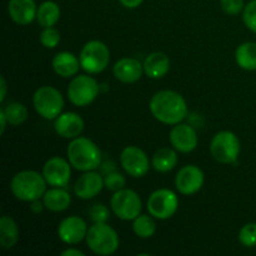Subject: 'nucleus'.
<instances>
[{"label":"nucleus","instance_id":"obj_1","mask_svg":"<svg viewBox=\"0 0 256 256\" xmlns=\"http://www.w3.org/2000/svg\"><path fill=\"white\" fill-rule=\"evenodd\" d=\"M152 116L166 125H176L188 115V105L184 98L174 90H162L150 100Z\"/></svg>","mask_w":256,"mask_h":256},{"label":"nucleus","instance_id":"obj_2","mask_svg":"<svg viewBox=\"0 0 256 256\" xmlns=\"http://www.w3.org/2000/svg\"><path fill=\"white\" fill-rule=\"evenodd\" d=\"M68 159L72 166L79 172H92L102 162V152L94 142L88 138H75L68 145Z\"/></svg>","mask_w":256,"mask_h":256},{"label":"nucleus","instance_id":"obj_3","mask_svg":"<svg viewBox=\"0 0 256 256\" xmlns=\"http://www.w3.org/2000/svg\"><path fill=\"white\" fill-rule=\"evenodd\" d=\"M46 184L44 175H40L34 170H24L14 175L10 182V189L18 200L32 202L44 196Z\"/></svg>","mask_w":256,"mask_h":256},{"label":"nucleus","instance_id":"obj_4","mask_svg":"<svg viewBox=\"0 0 256 256\" xmlns=\"http://www.w3.org/2000/svg\"><path fill=\"white\" fill-rule=\"evenodd\" d=\"M85 240L88 248L98 255H112L119 248V236L106 222H94L88 230Z\"/></svg>","mask_w":256,"mask_h":256},{"label":"nucleus","instance_id":"obj_5","mask_svg":"<svg viewBox=\"0 0 256 256\" xmlns=\"http://www.w3.org/2000/svg\"><path fill=\"white\" fill-rule=\"evenodd\" d=\"M32 104L35 110L44 119H56L64 108V99L62 92L52 86H42L34 92Z\"/></svg>","mask_w":256,"mask_h":256},{"label":"nucleus","instance_id":"obj_6","mask_svg":"<svg viewBox=\"0 0 256 256\" xmlns=\"http://www.w3.org/2000/svg\"><path fill=\"white\" fill-rule=\"evenodd\" d=\"M110 62V52L100 40H92L82 46L80 52L82 69L89 74H99L104 72Z\"/></svg>","mask_w":256,"mask_h":256},{"label":"nucleus","instance_id":"obj_7","mask_svg":"<svg viewBox=\"0 0 256 256\" xmlns=\"http://www.w3.org/2000/svg\"><path fill=\"white\" fill-rule=\"evenodd\" d=\"M100 86L94 78L78 75L68 86V98L75 106H88L96 99Z\"/></svg>","mask_w":256,"mask_h":256},{"label":"nucleus","instance_id":"obj_8","mask_svg":"<svg viewBox=\"0 0 256 256\" xmlns=\"http://www.w3.org/2000/svg\"><path fill=\"white\" fill-rule=\"evenodd\" d=\"M112 210L119 219L130 222L140 215L142 209V199L139 195L130 189H122L114 192L110 200Z\"/></svg>","mask_w":256,"mask_h":256},{"label":"nucleus","instance_id":"obj_9","mask_svg":"<svg viewBox=\"0 0 256 256\" xmlns=\"http://www.w3.org/2000/svg\"><path fill=\"white\" fill-rule=\"evenodd\" d=\"M210 152L214 159L222 164H232L240 154V140L234 132H220L212 138Z\"/></svg>","mask_w":256,"mask_h":256},{"label":"nucleus","instance_id":"obj_10","mask_svg":"<svg viewBox=\"0 0 256 256\" xmlns=\"http://www.w3.org/2000/svg\"><path fill=\"white\" fill-rule=\"evenodd\" d=\"M148 212L156 219H170L179 208L176 194L169 189L155 190L148 199Z\"/></svg>","mask_w":256,"mask_h":256},{"label":"nucleus","instance_id":"obj_11","mask_svg":"<svg viewBox=\"0 0 256 256\" xmlns=\"http://www.w3.org/2000/svg\"><path fill=\"white\" fill-rule=\"evenodd\" d=\"M122 169L132 178H142L149 172L150 162L148 155L138 146H126L120 154Z\"/></svg>","mask_w":256,"mask_h":256},{"label":"nucleus","instance_id":"obj_12","mask_svg":"<svg viewBox=\"0 0 256 256\" xmlns=\"http://www.w3.org/2000/svg\"><path fill=\"white\" fill-rule=\"evenodd\" d=\"M70 162L60 156H54L48 160L42 166V175L50 186L65 188L72 178Z\"/></svg>","mask_w":256,"mask_h":256},{"label":"nucleus","instance_id":"obj_13","mask_svg":"<svg viewBox=\"0 0 256 256\" xmlns=\"http://www.w3.org/2000/svg\"><path fill=\"white\" fill-rule=\"evenodd\" d=\"M204 172L196 165H185L175 178V186L182 195L196 194L204 185Z\"/></svg>","mask_w":256,"mask_h":256},{"label":"nucleus","instance_id":"obj_14","mask_svg":"<svg viewBox=\"0 0 256 256\" xmlns=\"http://www.w3.org/2000/svg\"><path fill=\"white\" fill-rule=\"evenodd\" d=\"M88 225L82 218L69 216L62 220L58 228V236L62 242L69 245L79 244L86 238Z\"/></svg>","mask_w":256,"mask_h":256},{"label":"nucleus","instance_id":"obj_15","mask_svg":"<svg viewBox=\"0 0 256 256\" xmlns=\"http://www.w3.org/2000/svg\"><path fill=\"white\" fill-rule=\"evenodd\" d=\"M169 139L175 150L180 152H192L198 146V134L192 126L188 124L175 125L169 134Z\"/></svg>","mask_w":256,"mask_h":256},{"label":"nucleus","instance_id":"obj_16","mask_svg":"<svg viewBox=\"0 0 256 256\" xmlns=\"http://www.w3.org/2000/svg\"><path fill=\"white\" fill-rule=\"evenodd\" d=\"M105 186L104 179L99 172H85L74 185V192L79 199L89 200L100 194L102 188Z\"/></svg>","mask_w":256,"mask_h":256},{"label":"nucleus","instance_id":"obj_17","mask_svg":"<svg viewBox=\"0 0 256 256\" xmlns=\"http://www.w3.org/2000/svg\"><path fill=\"white\" fill-rule=\"evenodd\" d=\"M54 129L65 139H75L84 130V120L76 112H64L55 119Z\"/></svg>","mask_w":256,"mask_h":256},{"label":"nucleus","instance_id":"obj_18","mask_svg":"<svg viewBox=\"0 0 256 256\" xmlns=\"http://www.w3.org/2000/svg\"><path fill=\"white\" fill-rule=\"evenodd\" d=\"M112 72L119 82L132 84L140 80L144 72V66L139 60L134 58H122L119 62H115Z\"/></svg>","mask_w":256,"mask_h":256},{"label":"nucleus","instance_id":"obj_19","mask_svg":"<svg viewBox=\"0 0 256 256\" xmlns=\"http://www.w3.org/2000/svg\"><path fill=\"white\" fill-rule=\"evenodd\" d=\"M8 12L12 22L19 25H28L36 18L38 8L34 0H9Z\"/></svg>","mask_w":256,"mask_h":256},{"label":"nucleus","instance_id":"obj_20","mask_svg":"<svg viewBox=\"0 0 256 256\" xmlns=\"http://www.w3.org/2000/svg\"><path fill=\"white\" fill-rule=\"evenodd\" d=\"M142 66H144V72L146 76L152 79H162L169 72L170 59L164 52H155L145 58Z\"/></svg>","mask_w":256,"mask_h":256},{"label":"nucleus","instance_id":"obj_21","mask_svg":"<svg viewBox=\"0 0 256 256\" xmlns=\"http://www.w3.org/2000/svg\"><path fill=\"white\" fill-rule=\"evenodd\" d=\"M52 65L54 72L62 78L74 76L82 68L80 59H78L74 54L69 52H58L52 59Z\"/></svg>","mask_w":256,"mask_h":256},{"label":"nucleus","instance_id":"obj_22","mask_svg":"<svg viewBox=\"0 0 256 256\" xmlns=\"http://www.w3.org/2000/svg\"><path fill=\"white\" fill-rule=\"evenodd\" d=\"M42 202L45 208L50 212H60L66 210L72 204V198L70 194L64 188H52V189L45 192L42 196Z\"/></svg>","mask_w":256,"mask_h":256},{"label":"nucleus","instance_id":"obj_23","mask_svg":"<svg viewBox=\"0 0 256 256\" xmlns=\"http://www.w3.org/2000/svg\"><path fill=\"white\" fill-rule=\"evenodd\" d=\"M19 242V229L12 216H2L0 219V244L4 249H12Z\"/></svg>","mask_w":256,"mask_h":256},{"label":"nucleus","instance_id":"obj_24","mask_svg":"<svg viewBox=\"0 0 256 256\" xmlns=\"http://www.w3.org/2000/svg\"><path fill=\"white\" fill-rule=\"evenodd\" d=\"M60 19V8L54 2H44L38 8L36 20L42 28H52L59 22Z\"/></svg>","mask_w":256,"mask_h":256},{"label":"nucleus","instance_id":"obj_25","mask_svg":"<svg viewBox=\"0 0 256 256\" xmlns=\"http://www.w3.org/2000/svg\"><path fill=\"white\" fill-rule=\"evenodd\" d=\"M152 168L159 172H169L176 166L178 155L170 148H162L152 156Z\"/></svg>","mask_w":256,"mask_h":256},{"label":"nucleus","instance_id":"obj_26","mask_svg":"<svg viewBox=\"0 0 256 256\" xmlns=\"http://www.w3.org/2000/svg\"><path fill=\"white\" fill-rule=\"evenodd\" d=\"M235 60L242 69L249 72L256 70V42H244L238 46Z\"/></svg>","mask_w":256,"mask_h":256},{"label":"nucleus","instance_id":"obj_27","mask_svg":"<svg viewBox=\"0 0 256 256\" xmlns=\"http://www.w3.org/2000/svg\"><path fill=\"white\" fill-rule=\"evenodd\" d=\"M132 232L135 235L142 239H149L155 234L156 225L154 220L149 215H139L135 220H132Z\"/></svg>","mask_w":256,"mask_h":256},{"label":"nucleus","instance_id":"obj_28","mask_svg":"<svg viewBox=\"0 0 256 256\" xmlns=\"http://www.w3.org/2000/svg\"><path fill=\"white\" fill-rule=\"evenodd\" d=\"M2 109L10 125L18 126V125H22L28 119L26 106L20 104V102H10V104H8L5 108H2Z\"/></svg>","mask_w":256,"mask_h":256},{"label":"nucleus","instance_id":"obj_29","mask_svg":"<svg viewBox=\"0 0 256 256\" xmlns=\"http://www.w3.org/2000/svg\"><path fill=\"white\" fill-rule=\"evenodd\" d=\"M40 42L42 44V46L48 48V49H54L58 46V44L60 42V32L59 30L55 29V28H44L42 32L39 35Z\"/></svg>","mask_w":256,"mask_h":256},{"label":"nucleus","instance_id":"obj_30","mask_svg":"<svg viewBox=\"0 0 256 256\" xmlns=\"http://www.w3.org/2000/svg\"><path fill=\"white\" fill-rule=\"evenodd\" d=\"M239 242L246 248L256 246V222H250L240 229Z\"/></svg>","mask_w":256,"mask_h":256},{"label":"nucleus","instance_id":"obj_31","mask_svg":"<svg viewBox=\"0 0 256 256\" xmlns=\"http://www.w3.org/2000/svg\"><path fill=\"white\" fill-rule=\"evenodd\" d=\"M104 184H105V188H106L108 190L115 192H118V190L124 189L125 178L122 176L120 172L112 170V172H108L106 176L104 178Z\"/></svg>","mask_w":256,"mask_h":256},{"label":"nucleus","instance_id":"obj_32","mask_svg":"<svg viewBox=\"0 0 256 256\" xmlns=\"http://www.w3.org/2000/svg\"><path fill=\"white\" fill-rule=\"evenodd\" d=\"M242 20L248 29L256 32V0H252L242 10Z\"/></svg>","mask_w":256,"mask_h":256},{"label":"nucleus","instance_id":"obj_33","mask_svg":"<svg viewBox=\"0 0 256 256\" xmlns=\"http://www.w3.org/2000/svg\"><path fill=\"white\" fill-rule=\"evenodd\" d=\"M89 215L94 222H106L110 218V212L105 205L96 204L90 209Z\"/></svg>","mask_w":256,"mask_h":256},{"label":"nucleus","instance_id":"obj_34","mask_svg":"<svg viewBox=\"0 0 256 256\" xmlns=\"http://www.w3.org/2000/svg\"><path fill=\"white\" fill-rule=\"evenodd\" d=\"M222 9L229 15H238L244 10V0H220Z\"/></svg>","mask_w":256,"mask_h":256},{"label":"nucleus","instance_id":"obj_35","mask_svg":"<svg viewBox=\"0 0 256 256\" xmlns=\"http://www.w3.org/2000/svg\"><path fill=\"white\" fill-rule=\"evenodd\" d=\"M119 2L122 6L128 8V9H135V8L140 6L144 0H119Z\"/></svg>","mask_w":256,"mask_h":256},{"label":"nucleus","instance_id":"obj_36","mask_svg":"<svg viewBox=\"0 0 256 256\" xmlns=\"http://www.w3.org/2000/svg\"><path fill=\"white\" fill-rule=\"evenodd\" d=\"M45 208L44 202H40V199L38 200H34V202H32V206H30V210H32L34 214H40V212H42V209Z\"/></svg>","mask_w":256,"mask_h":256},{"label":"nucleus","instance_id":"obj_37","mask_svg":"<svg viewBox=\"0 0 256 256\" xmlns=\"http://www.w3.org/2000/svg\"><path fill=\"white\" fill-rule=\"evenodd\" d=\"M62 256H84V252L78 249H68L62 252Z\"/></svg>","mask_w":256,"mask_h":256},{"label":"nucleus","instance_id":"obj_38","mask_svg":"<svg viewBox=\"0 0 256 256\" xmlns=\"http://www.w3.org/2000/svg\"><path fill=\"white\" fill-rule=\"evenodd\" d=\"M0 82H2V94H0V102H4L5 96H6V80L4 76L0 78Z\"/></svg>","mask_w":256,"mask_h":256},{"label":"nucleus","instance_id":"obj_39","mask_svg":"<svg viewBox=\"0 0 256 256\" xmlns=\"http://www.w3.org/2000/svg\"><path fill=\"white\" fill-rule=\"evenodd\" d=\"M0 122H2V130H0V132H2V134H4L5 128H6L8 120H6V116H5L4 112H2V109L0 110Z\"/></svg>","mask_w":256,"mask_h":256}]
</instances>
